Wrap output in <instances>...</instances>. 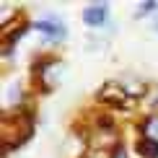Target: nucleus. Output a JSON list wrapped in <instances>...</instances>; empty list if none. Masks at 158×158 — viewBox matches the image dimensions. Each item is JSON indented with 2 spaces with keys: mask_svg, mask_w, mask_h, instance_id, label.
<instances>
[{
  "mask_svg": "<svg viewBox=\"0 0 158 158\" xmlns=\"http://www.w3.org/2000/svg\"><path fill=\"white\" fill-rule=\"evenodd\" d=\"M34 132V111L18 109L5 111L0 119V140H3V156H8L13 148L23 145Z\"/></svg>",
  "mask_w": 158,
  "mask_h": 158,
  "instance_id": "f257e3e1",
  "label": "nucleus"
},
{
  "mask_svg": "<svg viewBox=\"0 0 158 158\" xmlns=\"http://www.w3.org/2000/svg\"><path fill=\"white\" fill-rule=\"evenodd\" d=\"M36 29H39V34H44L49 39V42H62L65 39V26L60 23V21H52V18H42V21L36 23Z\"/></svg>",
  "mask_w": 158,
  "mask_h": 158,
  "instance_id": "7ed1b4c3",
  "label": "nucleus"
},
{
  "mask_svg": "<svg viewBox=\"0 0 158 158\" xmlns=\"http://www.w3.org/2000/svg\"><path fill=\"white\" fill-rule=\"evenodd\" d=\"M137 156H143V158H158V140L156 137H150V135H143L140 140H137Z\"/></svg>",
  "mask_w": 158,
  "mask_h": 158,
  "instance_id": "39448f33",
  "label": "nucleus"
},
{
  "mask_svg": "<svg viewBox=\"0 0 158 158\" xmlns=\"http://www.w3.org/2000/svg\"><path fill=\"white\" fill-rule=\"evenodd\" d=\"M26 34V26H13V23H3V31H0V39H3V57H8L13 52V44L18 42Z\"/></svg>",
  "mask_w": 158,
  "mask_h": 158,
  "instance_id": "f03ea898",
  "label": "nucleus"
},
{
  "mask_svg": "<svg viewBox=\"0 0 158 158\" xmlns=\"http://www.w3.org/2000/svg\"><path fill=\"white\" fill-rule=\"evenodd\" d=\"M55 62H57L55 57H44V60H36V62H34V73H36V75H42L44 70H47L49 65H55Z\"/></svg>",
  "mask_w": 158,
  "mask_h": 158,
  "instance_id": "423d86ee",
  "label": "nucleus"
},
{
  "mask_svg": "<svg viewBox=\"0 0 158 158\" xmlns=\"http://www.w3.org/2000/svg\"><path fill=\"white\" fill-rule=\"evenodd\" d=\"M153 10H158V0H145V3H140V16L153 13Z\"/></svg>",
  "mask_w": 158,
  "mask_h": 158,
  "instance_id": "0eeeda50",
  "label": "nucleus"
},
{
  "mask_svg": "<svg viewBox=\"0 0 158 158\" xmlns=\"http://www.w3.org/2000/svg\"><path fill=\"white\" fill-rule=\"evenodd\" d=\"M156 31H158V18H156Z\"/></svg>",
  "mask_w": 158,
  "mask_h": 158,
  "instance_id": "1a4fd4ad",
  "label": "nucleus"
},
{
  "mask_svg": "<svg viewBox=\"0 0 158 158\" xmlns=\"http://www.w3.org/2000/svg\"><path fill=\"white\" fill-rule=\"evenodd\" d=\"M111 156H114V158H127V153H124V148H117V150H114Z\"/></svg>",
  "mask_w": 158,
  "mask_h": 158,
  "instance_id": "6e6552de",
  "label": "nucleus"
},
{
  "mask_svg": "<svg viewBox=\"0 0 158 158\" xmlns=\"http://www.w3.org/2000/svg\"><path fill=\"white\" fill-rule=\"evenodd\" d=\"M106 13H109V5L106 3H94L83 10V21L88 26H101L106 21Z\"/></svg>",
  "mask_w": 158,
  "mask_h": 158,
  "instance_id": "20e7f679",
  "label": "nucleus"
}]
</instances>
